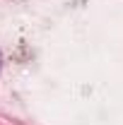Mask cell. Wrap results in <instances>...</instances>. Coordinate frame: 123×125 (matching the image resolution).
Here are the masks:
<instances>
[{
  "instance_id": "6da1fadb",
  "label": "cell",
  "mask_w": 123,
  "mask_h": 125,
  "mask_svg": "<svg viewBox=\"0 0 123 125\" xmlns=\"http://www.w3.org/2000/svg\"><path fill=\"white\" fill-rule=\"evenodd\" d=\"M0 62H2V58H0Z\"/></svg>"
}]
</instances>
